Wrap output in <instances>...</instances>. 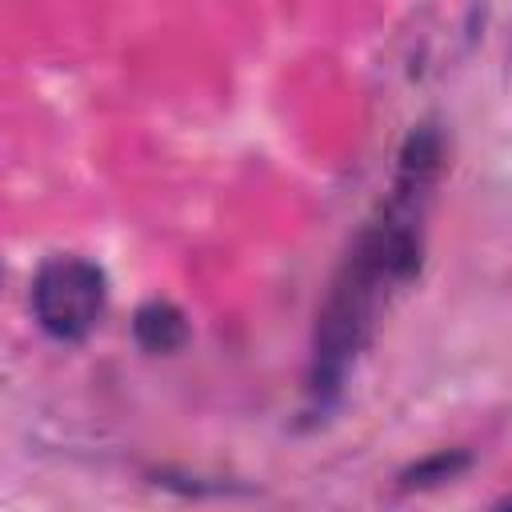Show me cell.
I'll return each instance as SVG.
<instances>
[{"mask_svg": "<svg viewBox=\"0 0 512 512\" xmlns=\"http://www.w3.org/2000/svg\"><path fill=\"white\" fill-rule=\"evenodd\" d=\"M108 304L100 264L84 256H48L32 276V316L52 340H84Z\"/></svg>", "mask_w": 512, "mask_h": 512, "instance_id": "cell-1", "label": "cell"}, {"mask_svg": "<svg viewBox=\"0 0 512 512\" xmlns=\"http://www.w3.org/2000/svg\"><path fill=\"white\" fill-rule=\"evenodd\" d=\"M132 336L144 352H176L188 340V320L168 300H148L132 316Z\"/></svg>", "mask_w": 512, "mask_h": 512, "instance_id": "cell-2", "label": "cell"}, {"mask_svg": "<svg viewBox=\"0 0 512 512\" xmlns=\"http://www.w3.org/2000/svg\"><path fill=\"white\" fill-rule=\"evenodd\" d=\"M468 468V456L464 452H440V456H428V460H420L412 472H404V484L408 488H424V484H440V480H452L456 472H464Z\"/></svg>", "mask_w": 512, "mask_h": 512, "instance_id": "cell-3", "label": "cell"}, {"mask_svg": "<svg viewBox=\"0 0 512 512\" xmlns=\"http://www.w3.org/2000/svg\"><path fill=\"white\" fill-rule=\"evenodd\" d=\"M504 504H508V508H512V496H508V500H504Z\"/></svg>", "mask_w": 512, "mask_h": 512, "instance_id": "cell-4", "label": "cell"}]
</instances>
